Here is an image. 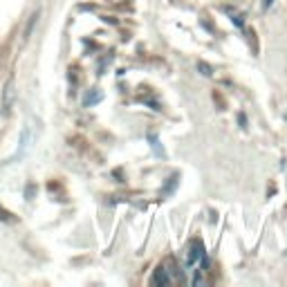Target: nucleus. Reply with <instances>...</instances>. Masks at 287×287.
I'll return each instance as SVG.
<instances>
[{
    "label": "nucleus",
    "instance_id": "obj_1",
    "mask_svg": "<svg viewBox=\"0 0 287 287\" xmlns=\"http://www.w3.org/2000/svg\"><path fill=\"white\" fill-rule=\"evenodd\" d=\"M200 256H202V242H200V240H191L188 252H186V267L195 265V260H198Z\"/></svg>",
    "mask_w": 287,
    "mask_h": 287
},
{
    "label": "nucleus",
    "instance_id": "obj_2",
    "mask_svg": "<svg viewBox=\"0 0 287 287\" xmlns=\"http://www.w3.org/2000/svg\"><path fill=\"white\" fill-rule=\"evenodd\" d=\"M170 283V276H166V270L164 267H157L155 270V276H152V285H169Z\"/></svg>",
    "mask_w": 287,
    "mask_h": 287
},
{
    "label": "nucleus",
    "instance_id": "obj_3",
    "mask_svg": "<svg viewBox=\"0 0 287 287\" xmlns=\"http://www.w3.org/2000/svg\"><path fill=\"white\" fill-rule=\"evenodd\" d=\"M5 108H9L12 106V101H14V81H7V85H5Z\"/></svg>",
    "mask_w": 287,
    "mask_h": 287
},
{
    "label": "nucleus",
    "instance_id": "obj_4",
    "mask_svg": "<svg viewBox=\"0 0 287 287\" xmlns=\"http://www.w3.org/2000/svg\"><path fill=\"white\" fill-rule=\"evenodd\" d=\"M101 99H103V94H101L99 90H94V92H90L88 97L83 99V103H85V106H92V103H97V101H101Z\"/></svg>",
    "mask_w": 287,
    "mask_h": 287
},
{
    "label": "nucleus",
    "instance_id": "obj_5",
    "mask_svg": "<svg viewBox=\"0 0 287 287\" xmlns=\"http://www.w3.org/2000/svg\"><path fill=\"white\" fill-rule=\"evenodd\" d=\"M0 220H2V222H16V216H14L12 211H7V209L0 206Z\"/></svg>",
    "mask_w": 287,
    "mask_h": 287
},
{
    "label": "nucleus",
    "instance_id": "obj_6",
    "mask_svg": "<svg viewBox=\"0 0 287 287\" xmlns=\"http://www.w3.org/2000/svg\"><path fill=\"white\" fill-rule=\"evenodd\" d=\"M151 144H152V146H155V148H157V155H164V151L159 148V141H157V137H152V135H151Z\"/></svg>",
    "mask_w": 287,
    "mask_h": 287
},
{
    "label": "nucleus",
    "instance_id": "obj_7",
    "mask_svg": "<svg viewBox=\"0 0 287 287\" xmlns=\"http://www.w3.org/2000/svg\"><path fill=\"white\" fill-rule=\"evenodd\" d=\"M198 68H200V72H202V74H206V76L211 74V68H209V65H204V63H200V65H198Z\"/></svg>",
    "mask_w": 287,
    "mask_h": 287
},
{
    "label": "nucleus",
    "instance_id": "obj_8",
    "mask_svg": "<svg viewBox=\"0 0 287 287\" xmlns=\"http://www.w3.org/2000/svg\"><path fill=\"white\" fill-rule=\"evenodd\" d=\"M271 2H274V0H265V7H270Z\"/></svg>",
    "mask_w": 287,
    "mask_h": 287
}]
</instances>
